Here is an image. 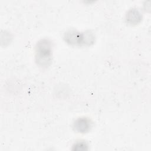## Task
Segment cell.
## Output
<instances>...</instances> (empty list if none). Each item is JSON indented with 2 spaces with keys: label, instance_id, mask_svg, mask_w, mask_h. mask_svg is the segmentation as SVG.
<instances>
[{
  "label": "cell",
  "instance_id": "obj_2",
  "mask_svg": "<svg viewBox=\"0 0 151 151\" xmlns=\"http://www.w3.org/2000/svg\"><path fill=\"white\" fill-rule=\"evenodd\" d=\"M91 127V122L86 117L78 118L74 123V129L79 133H86Z\"/></svg>",
  "mask_w": 151,
  "mask_h": 151
},
{
  "label": "cell",
  "instance_id": "obj_3",
  "mask_svg": "<svg viewBox=\"0 0 151 151\" xmlns=\"http://www.w3.org/2000/svg\"><path fill=\"white\" fill-rule=\"evenodd\" d=\"M65 38L67 42L70 44L81 43V34L77 32L75 30H70L66 33Z\"/></svg>",
  "mask_w": 151,
  "mask_h": 151
},
{
  "label": "cell",
  "instance_id": "obj_5",
  "mask_svg": "<svg viewBox=\"0 0 151 151\" xmlns=\"http://www.w3.org/2000/svg\"><path fill=\"white\" fill-rule=\"evenodd\" d=\"M94 41V35L90 32H84V34H81V43L90 44L93 42Z\"/></svg>",
  "mask_w": 151,
  "mask_h": 151
},
{
  "label": "cell",
  "instance_id": "obj_4",
  "mask_svg": "<svg viewBox=\"0 0 151 151\" xmlns=\"http://www.w3.org/2000/svg\"><path fill=\"white\" fill-rule=\"evenodd\" d=\"M141 18L142 16L139 12L134 9L130 10L126 15V20L131 24L138 23L140 21Z\"/></svg>",
  "mask_w": 151,
  "mask_h": 151
},
{
  "label": "cell",
  "instance_id": "obj_1",
  "mask_svg": "<svg viewBox=\"0 0 151 151\" xmlns=\"http://www.w3.org/2000/svg\"><path fill=\"white\" fill-rule=\"evenodd\" d=\"M36 61L40 66H48L51 61V43L48 40H42L36 47Z\"/></svg>",
  "mask_w": 151,
  "mask_h": 151
}]
</instances>
